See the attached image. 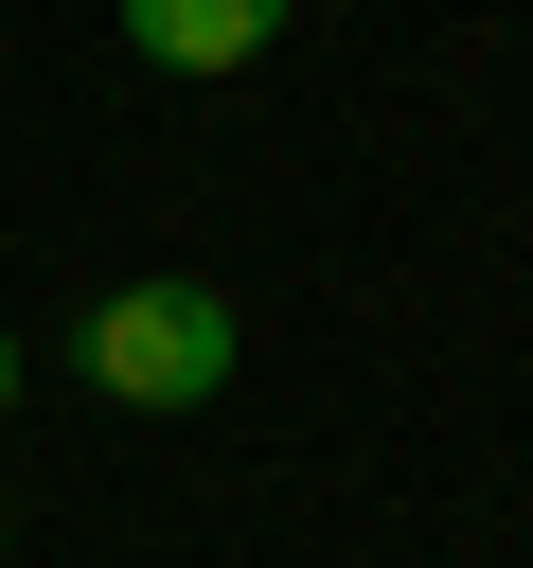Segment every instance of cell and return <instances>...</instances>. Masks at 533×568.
I'll list each match as a JSON object with an SVG mask.
<instances>
[{"instance_id": "cell-1", "label": "cell", "mask_w": 533, "mask_h": 568, "mask_svg": "<svg viewBox=\"0 0 533 568\" xmlns=\"http://www.w3.org/2000/svg\"><path fill=\"white\" fill-rule=\"evenodd\" d=\"M53 355H71V390H89V408H160V426H178V408H213V390H231L249 302H231V284H195V266H142V284L71 302V337H53Z\"/></svg>"}, {"instance_id": "cell-2", "label": "cell", "mask_w": 533, "mask_h": 568, "mask_svg": "<svg viewBox=\"0 0 533 568\" xmlns=\"http://www.w3.org/2000/svg\"><path fill=\"white\" fill-rule=\"evenodd\" d=\"M124 18V53L142 71H178V89H213V71H249V53H284V18L302 0H107Z\"/></svg>"}, {"instance_id": "cell-3", "label": "cell", "mask_w": 533, "mask_h": 568, "mask_svg": "<svg viewBox=\"0 0 533 568\" xmlns=\"http://www.w3.org/2000/svg\"><path fill=\"white\" fill-rule=\"evenodd\" d=\"M18 373H36V355H18V320H0V408H18Z\"/></svg>"}, {"instance_id": "cell-4", "label": "cell", "mask_w": 533, "mask_h": 568, "mask_svg": "<svg viewBox=\"0 0 533 568\" xmlns=\"http://www.w3.org/2000/svg\"><path fill=\"white\" fill-rule=\"evenodd\" d=\"M0 550H18V532H0Z\"/></svg>"}]
</instances>
